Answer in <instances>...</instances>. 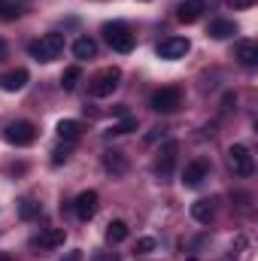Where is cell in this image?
I'll return each instance as SVG.
<instances>
[{
  "mask_svg": "<svg viewBox=\"0 0 258 261\" xmlns=\"http://www.w3.org/2000/svg\"><path fill=\"white\" fill-rule=\"evenodd\" d=\"M28 52H31L34 61L49 64V61L61 58V52H64V37H61V34H43L40 40H34V43L28 46Z\"/></svg>",
  "mask_w": 258,
  "mask_h": 261,
  "instance_id": "6da1fadb",
  "label": "cell"
},
{
  "mask_svg": "<svg viewBox=\"0 0 258 261\" xmlns=\"http://www.w3.org/2000/svg\"><path fill=\"white\" fill-rule=\"evenodd\" d=\"M119 82H122V70H119V67H107V70H100V73L88 82V94H91V97H110V94L119 88Z\"/></svg>",
  "mask_w": 258,
  "mask_h": 261,
  "instance_id": "7a4b0ae2",
  "label": "cell"
},
{
  "mask_svg": "<svg viewBox=\"0 0 258 261\" xmlns=\"http://www.w3.org/2000/svg\"><path fill=\"white\" fill-rule=\"evenodd\" d=\"M152 110L155 113H176L179 107H183V91L176 88V85H167V88H158L155 94H152Z\"/></svg>",
  "mask_w": 258,
  "mask_h": 261,
  "instance_id": "3957f363",
  "label": "cell"
},
{
  "mask_svg": "<svg viewBox=\"0 0 258 261\" xmlns=\"http://www.w3.org/2000/svg\"><path fill=\"white\" fill-rule=\"evenodd\" d=\"M104 37H107V43H110L116 52H122V55H128L131 49H134V34H131L122 21L104 24Z\"/></svg>",
  "mask_w": 258,
  "mask_h": 261,
  "instance_id": "277c9868",
  "label": "cell"
},
{
  "mask_svg": "<svg viewBox=\"0 0 258 261\" xmlns=\"http://www.w3.org/2000/svg\"><path fill=\"white\" fill-rule=\"evenodd\" d=\"M228 164H231V170H234L237 176H252V170H255L252 152H249L246 146H240V143H234V146L228 149Z\"/></svg>",
  "mask_w": 258,
  "mask_h": 261,
  "instance_id": "5b68a950",
  "label": "cell"
},
{
  "mask_svg": "<svg viewBox=\"0 0 258 261\" xmlns=\"http://www.w3.org/2000/svg\"><path fill=\"white\" fill-rule=\"evenodd\" d=\"M189 49H192V43H189L186 37H167V40H161V43L155 46L158 58H164V61H179V58L189 55Z\"/></svg>",
  "mask_w": 258,
  "mask_h": 261,
  "instance_id": "8992f818",
  "label": "cell"
},
{
  "mask_svg": "<svg viewBox=\"0 0 258 261\" xmlns=\"http://www.w3.org/2000/svg\"><path fill=\"white\" fill-rule=\"evenodd\" d=\"M173 164H176V143H173V140H167V143L161 146V152H158V158H155L152 170H155L161 179H167V176L173 173Z\"/></svg>",
  "mask_w": 258,
  "mask_h": 261,
  "instance_id": "52a82bcc",
  "label": "cell"
},
{
  "mask_svg": "<svg viewBox=\"0 0 258 261\" xmlns=\"http://www.w3.org/2000/svg\"><path fill=\"white\" fill-rule=\"evenodd\" d=\"M34 140H37V128L31 122H12L6 128V143L12 146H31Z\"/></svg>",
  "mask_w": 258,
  "mask_h": 261,
  "instance_id": "ba28073f",
  "label": "cell"
},
{
  "mask_svg": "<svg viewBox=\"0 0 258 261\" xmlns=\"http://www.w3.org/2000/svg\"><path fill=\"white\" fill-rule=\"evenodd\" d=\"M207 173H210V167H207V161H192V164H186V170H183V186L186 189H197L203 179H207Z\"/></svg>",
  "mask_w": 258,
  "mask_h": 261,
  "instance_id": "9c48e42d",
  "label": "cell"
},
{
  "mask_svg": "<svg viewBox=\"0 0 258 261\" xmlns=\"http://www.w3.org/2000/svg\"><path fill=\"white\" fill-rule=\"evenodd\" d=\"M97 200H100V197H97V192H91V189H88V192H82V195L76 197V203H73L76 216H79L82 222H88V219L97 213Z\"/></svg>",
  "mask_w": 258,
  "mask_h": 261,
  "instance_id": "30bf717a",
  "label": "cell"
},
{
  "mask_svg": "<svg viewBox=\"0 0 258 261\" xmlns=\"http://www.w3.org/2000/svg\"><path fill=\"white\" fill-rule=\"evenodd\" d=\"M64 228H46L34 243H37V249H43V252H49V249H58V246H64Z\"/></svg>",
  "mask_w": 258,
  "mask_h": 261,
  "instance_id": "8fae6325",
  "label": "cell"
},
{
  "mask_svg": "<svg viewBox=\"0 0 258 261\" xmlns=\"http://www.w3.org/2000/svg\"><path fill=\"white\" fill-rule=\"evenodd\" d=\"M200 15H203V0H183L179 9H176V18L183 24H194Z\"/></svg>",
  "mask_w": 258,
  "mask_h": 261,
  "instance_id": "7c38bea8",
  "label": "cell"
},
{
  "mask_svg": "<svg viewBox=\"0 0 258 261\" xmlns=\"http://www.w3.org/2000/svg\"><path fill=\"white\" fill-rule=\"evenodd\" d=\"M104 167H107V173H113V176H125V173H128V158H125L122 152H107V155H104Z\"/></svg>",
  "mask_w": 258,
  "mask_h": 261,
  "instance_id": "4fadbf2b",
  "label": "cell"
},
{
  "mask_svg": "<svg viewBox=\"0 0 258 261\" xmlns=\"http://www.w3.org/2000/svg\"><path fill=\"white\" fill-rule=\"evenodd\" d=\"M24 85H28V70H12V73H6L0 79V88L3 91H21Z\"/></svg>",
  "mask_w": 258,
  "mask_h": 261,
  "instance_id": "5bb4252c",
  "label": "cell"
},
{
  "mask_svg": "<svg viewBox=\"0 0 258 261\" xmlns=\"http://www.w3.org/2000/svg\"><path fill=\"white\" fill-rule=\"evenodd\" d=\"M234 34H237V24L228 21V18H216V21L210 24V37H213V40H228V37H234Z\"/></svg>",
  "mask_w": 258,
  "mask_h": 261,
  "instance_id": "9a60e30c",
  "label": "cell"
},
{
  "mask_svg": "<svg viewBox=\"0 0 258 261\" xmlns=\"http://www.w3.org/2000/svg\"><path fill=\"white\" fill-rule=\"evenodd\" d=\"M73 55H76L79 61H88V58L97 55V43H94L91 37H79V40L73 43Z\"/></svg>",
  "mask_w": 258,
  "mask_h": 261,
  "instance_id": "2e32d148",
  "label": "cell"
},
{
  "mask_svg": "<svg viewBox=\"0 0 258 261\" xmlns=\"http://www.w3.org/2000/svg\"><path fill=\"white\" fill-rule=\"evenodd\" d=\"M237 61L246 67H255L258 64V43H240L237 46Z\"/></svg>",
  "mask_w": 258,
  "mask_h": 261,
  "instance_id": "e0dca14e",
  "label": "cell"
},
{
  "mask_svg": "<svg viewBox=\"0 0 258 261\" xmlns=\"http://www.w3.org/2000/svg\"><path fill=\"white\" fill-rule=\"evenodd\" d=\"M213 200H194L192 203V219L194 222H200V225H207L210 219H213Z\"/></svg>",
  "mask_w": 258,
  "mask_h": 261,
  "instance_id": "ac0fdd59",
  "label": "cell"
},
{
  "mask_svg": "<svg viewBox=\"0 0 258 261\" xmlns=\"http://www.w3.org/2000/svg\"><path fill=\"white\" fill-rule=\"evenodd\" d=\"M107 240H110V243H122V240H128V225H125L122 219L110 222V225H107Z\"/></svg>",
  "mask_w": 258,
  "mask_h": 261,
  "instance_id": "d6986e66",
  "label": "cell"
},
{
  "mask_svg": "<svg viewBox=\"0 0 258 261\" xmlns=\"http://www.w3.org/2000/svg\"><path fill=\"white\" fill-rule=\"evenodd\" d=\"M58 137H61L64 143H76V140H79V122H73V119L58 122Z\"/></svg>",
  "mask_w": 258,
  "mask_h": 261,
  "instance_id": "ffe728a7",
  "label": "cell"
},
{
  "mask_svg": "<svg viewBox=\"0 0 258 261\" xmlns=\"http://www.w3.org/2000/svg\"><path fill=\"white\" fill-rule=\"evenodd\" d=\"M82 79V70H79V64H73V67H67L64 73H61V85H64L67 91H73L76 88V82Z\"/></svg>",
  "mask_w": 258,
  "mask_h": 261,
  "instance_id": "44dd1931",
  "label": "cell"
},
{
  "mask_svg": "<svg viewBox=\"0 0 258 261\" xmlns=\"http://www.w3.org/2000/svg\"><path fill=\"white\" fill-rule=\"evenodd\" d=\"M131 130H137V119H134V116H125L122 122H116V125L107 130V134H113V137H122V134H131Z\"/></svg>",
  "mask_w": 258,
  "mask_h": 261,
  "instance_id": "7402d4cb",
  "label": "cell"
},
{
  "mask_svg": "<svg viewBox=\"0 0 258 261\" xmlns=\"http://www.w3.org/2000/svg\"><path fill=\"white\" fill-rule=\"evenodd\" d=\"M18 216H21L24 222L37 219V216H40V203H34V200H21V203H18Z\"/></svg>",
  "mask_w": 258,
  "mask_h": 261,
  "instance_id": "603a6c76",
  "label": "cell"
},
{
  "mask_svg": "<svg viewBox=\"0 0 258 261\" xmlns=\"http://www.w3.org/2000/svg\"><path fill=\"white\" fill-rule=\"evenodd\" d=\"M18 15H21V6H12V3H3L0 6V18L9 21V18H18Z\"/></svg>",
  "mask_w": 258,
  "mask_h": 261,
  "instance_id": "cb8c5ba5",
  "label": "cell"
},
{
  "mask_svg": "<svg viewBox=\"0 0 258 261\" xmlns=\"http://www.w3.org/2000/svg\"><path fill=\"white\" fill-rule=\"evenodd\" d=\"M152 249H155V240H152V237L137 240V252H140V255H146V252H152Z\"/></svg>",
  "mask_w": 258,
  "mask_h": 261,
  "instance_id": "d4e9b609",
  "label": "cell"
},
{
  "mask_svg": "<svg viewBox=\"0 0 258 261\" xmlns=\"http://www.w3.org/2000/svg\"><path fill=\"white\" fill-rule=\"evenodd\" d=\"M67 155H70V149H55V152H52V164H55V167H58V164H64L67 161Z\"/></svg>",
  "mask_w": 258,
  "mask_h": 261,
  "instance_id": "484cf974",
  "label": "cell"
},
{
  "mask_svg": "<svg viewBox=\"0 0 258 261\" xmlns=\"http://www.w3.org/2000/svg\"><path fill=\"white\" fill-rule=\"evenodd\" d=\"M91 261H119V255H116V252H94Z\"/></svg>",
  "mask_w": 258,
  "mask_h": 261,
  "instance_id": "4316f807",
  "label": "cell"
},
{
  "mask_svg": "<svg viewBox=\"0 0 258 261\" xmlns=\"http://www.w3.org/2000/svg\"><path fill=\"white\" fill-rule=\"evenodd\" d=\"M61 261H82V252H79V249H70Z\"/></svg>",
  "mask_w": 258,
  "mask_h": 261,
  "instance_id": "83f0119b",
  "label": "cell"
},
{
  "mask_svg": "<svg viewBox=\"0 0 258 261\" xmlns=\"http://www.w3.org/2000/svg\"><path fill=\"white\" fill-rule=\"evenodd\" d=\"M231 3H234V9H249L255 0H231Z\"/></svg>",
  "mask_w": 258,
  "mask_h": 261,
  "instance_id": "f1b7e54d",
  "label": "cell"
},
{
  "mask_svg": "<svg viewBox=\"0 0 258 261\" xmlns=\"http://www.w3.org/2000/svg\"><path fill=\"white\" fill-rule=\"evenodd\" d=\"M6 55H9V46H6V40L0 37V61H6Z\"/></svg>",
  "mask_w": 258,
  "mask_h": 261,
  "instance_id": "f546056e",
  "label": "cell"
},
{
  "mask_svg": "<svg viewBox=\"0 0 258 261\" xmlns=\"http://www.w3.org/2000/svg\"><path fill=\"white\" fill-rule=\"evenodd\" d=\"M0 261H12V258H9V255H0Z\"/></svg>",
  "mask_w": 258,
  "mask_h": 261,
  "instance_id": "4dcf8cb0",
  "label": "cell"
},
{
  "mask_svg": "<svg viewBox=\"0 0 258 261\" xmlns=\"http://www.w3.org/2000/svg\"><path fill=\"white\" fill-rule=\"evenodd\" d=\"M3 3H6V0H0V6H3Z\"/></svg>",
  "mask_w": 258,
  "mask_h": 261,
  "instance_id": "1f68e13d",
  "label": "cell"
}]
</instances>
